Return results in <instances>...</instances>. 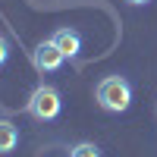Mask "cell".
<instances>
[{
  "label": "cell",
  "mask_w": 157,
  "mask_h": 157,
  "mask_svg": "<svg viewBox=\"0 0 157 157\" xmlns=\"http://www.w3.org/2000/svg\"><path fill=\"white\" fill-rule=\"evenodd\" d=\"M6 60H10V41L0 35V66H6Z\"/></svg>",
  "instance_id": "52a82bcc"
},
{
  "label": "cell",
  "mask_w": 157,
  "mask_h": 157,
  "mask_svg": "<svg viewBox=\"0 0 157 157\" xmlns=\"http://www.w3.org/2000/svg\"><path fill=\"white\" fill-rule=\"evenodd\" d=\"M94 101L107 113H126L132 107V82L126 75H104L94 85Z\"/></svg>",
  "instance_id": "6da1fadb"
},
{
  "label": "cell",
  "mask_w": 157,
  "mask_h": 157,
  "mask_svg": "<svg viewBox=\"0 0 157 157\" xmlns=\"http://www.w3.org/2000/svg\"><path fill=\"white\" fill-rule=\"evenodd\" d=\"M16 145H19V129L10 120H0V154L16 151Z\"/></svg>",
  "instance_id": "5b68a950"
},
{
  "label": "cell",
  "mask_w": 157,
  "mask_h": 157,
  "mask_svg": "<svg viewBox=\"0 0 157 157\" xmlns=\"http://www.w3.org/2000/svg\"><path fill=\"white\" fill-rule=\"evenodd\" d=\"M50 41L60 47V54L66 57V60H75L78 54H82V32H78V29L63 25V29H57L54 35H50Z\"/></svg>",
  "instance_id": "277c9868"
},
{
  "label": "cell",
  "mask_w": 157,
  "mask_h": 157,
  "mask_svg": "<svg viewBox=\"0 0 157 157\" xmlns=\"http://www.w3.org/2000/svg\"><path fill=\"white\" fill-rule=\"evenodd\" d=\"M63 60H66V57L60 54V47L50 41V38H47V41H41V44L32 50V63H35L38 72H57V69L63 66Z\"/></svg>",
  "instance_id": "3957f363"
},
{
  "label": "cell",
  "mask_w": 157,
  "mask_h": 157,
  "mask_svg": "<svg viewBox=\"0 0 157 157\" xmlns=\"http://www.w3.org/2000/svg\"><path fill=\"white\" fill-rule=\"evenodd\" d=\"M126 3H129V6H148L151 0H126Z\"/></svg>",
  "instance_id": "ba28073f"
},
{
  "label": "cell",
  "mask_w": 157,
  "mask_h": 157,
  "mask_svg": "<svg viewBox=\"0 0 157 157\" xmlns=\"http://www.w3.org/2000/svg\"><path fill=\"white\" fill-rule=\"evenodd\" d=\"M60 110H63L60 91H57L54 85H47V82H41V85H38L32 94H29V101H25V113H29L32 120H38V123H50V120H57Z\"/></svg>",
  "instance_id": "7a4b0ae2"
},
{
  "label": "cell",
  "mask_w": 157,
  "mask_h": 157,
  "mask_svg": "<svg viewBox=\"0 0 157 157\" xmlns=\"http://www.w3.org/2000/svg\"><path fill=\"white\" fill-rule=\"evenodd\" d=\"M69 157H104V154L94 141H78V145L69 148Z\"/></svg>",
  "instance_id": "8992f818"
}]
</instances>
